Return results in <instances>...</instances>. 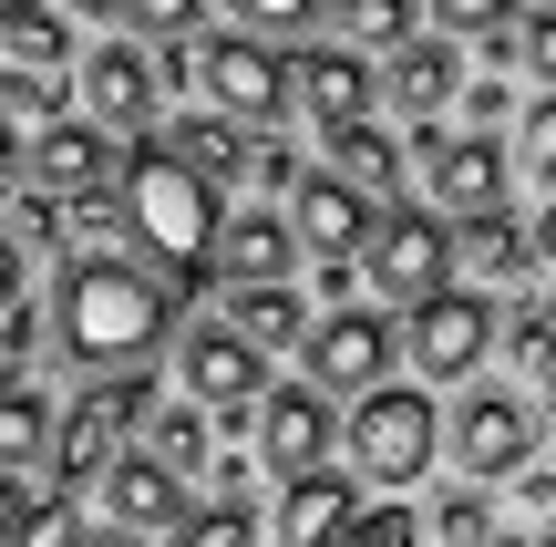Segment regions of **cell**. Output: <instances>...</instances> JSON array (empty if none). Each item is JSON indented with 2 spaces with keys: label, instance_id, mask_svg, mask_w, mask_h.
Returning <instances> with one entry per match:
<instances>
[{
  "label": "cell",
  "instance_id": "1",
  "mask_svg": "<svg viewBox=\"0 0 556 547\" xmlns=\"http://www.w3.org/2000/svg\"><path fill=\"white\" fill-rule=\"evenodd\" d=\"M52 331L103 383L114 372H155V351L176 341V289L155 269H135V259H73L52 279Z\"/></svg>",
  "mask_w": 556,
  "mask_h": 547
},
{
  "label": "cell",
  "instance_id": "2",
  "mask_svg": "<svg viewBox=\"0 0 556 547\" xmlns=\"http://www.w3.org/2000/svg\"><path fill=\"white\" fill-rule=\"evenodd\" d=\"M114 207L144 238V259H165V289H206L217 269V186L206 176H186L165 145H135L114 165Z\"/></svg>",
  "mask_w": 556,
  "mask_h": 547
},
{
  "label": "cell",
  "instance_id": "3",
  "mask_svg": "<svg viewBox=\"0 0 556 547\" xmlns=\"http://www.w3.org/2000/svg\"><path fill=\"white\" fill-rule=\"evenodd\" d=\"M340 445H351L361 486H413V475H433V455H443V413L422 403L413 383H381V393H361V403H351Z\"/></svg>",
  "mask_w": 556,
  "mask_h": 547
},
{
  "label": "cell",
  "instance_id": "4",
  "mask_svg": "<svg viewBox=\"0 0 556 547\" xmlns=\"http://www.w3.org/2000/svg\"><path fill=\"white\" fill-rule=\"evenodd\" d=\"M144 413H155V372H114V383H93V393L52 424V496L103 486L114 455H124V424H144Z\"/></svg>",
  "mask_w": 556,
  "mask_h": 547
},
{
  "label": "cell",
  "instance_id": "5",
  "mask_svg": "<svg viewBox=\"0 0 556 547\" xmlns=\"http://www.w3.org/2000/svg\"><path fill=\"white\" fill-rule=\"evenodd\" d=\"M197 94H206V114H227L248 135V124L289 114V62H278L268 41H248V32H206L197 41Z\"/></svg>",
  "mask_w": 556,
  "mask_h": 547
},
{
  "label": "cell",
  "instance_id": "6",
  "mask_svg": "<svg viewBox=\"0 0 556 547\" xmlns=\"http://www.w3.org/2000/svg\"><path fill=\"white\" fill-rule=\"evenodd\" d=\"M361 269L381 279V300H433V289H454V227L422 217V207H381L371 238H361Z\"/></svg>",
  "mask_w": 556,
  "mask_h": 547
},
{
  "label": "cell",
  "instance_id": "7",
  "mask_svg": "<svg viewBox=\"0 0 556 547\" xmlns=\"http://www.w3.org/2000/svg\"><path fill=\"white\" fill-rule=\"evenodd\" d=\"M392 351H402V331L381 310H330L309 331V393H381L392 383Z\"/></svg>",
  "mask_w": 556,
  "mask_h": 547
},
{
  "label": "cell",
  "instance_id": "8",
  "mask_svg": "<svg viewBox=\"0 0 556 547\" xmlns=\"http://www.w3.org/2000/svg\"><path fill=\"white\" fill-rule=\"evenodd\" d=\"M443 445H454L464 486H475V475H526V455H536V413H526L516 393H464V413H443Z\"/></svg>",
  "mask_w": 556,
  "mask_h": 547
},
{
  "label": "cell",
  "instance_id": "9",
  "mask_svg": "<svg viewBox=\"0 0 556 547\" xmlns=\"http://www.w3.org/2000/svg\"><path fill=\"white\" fill-rule=\"evenodd\" d=\"M402 351H413V362L433 372V383H464V372H475L484 351H495V310H484L475 289H433V300H422L413 321H402Z\"/></svg>",
  "mask_w": 556,
  "mask_h": 547
},
{
  "label": "cell",
  "instance_id": "10",
  "mask_svg": "<svg viewBox=\"0 0 556 547\" xmlns=\"http://www.w3.org/2000/svg\"><path fill=\"white\" fill-rule=\"evenodd\" d=\"M176 372H186V403H197L206 424H217V413H248L268 393L258 351H248L227 321H197V331H186V341H176Z\"/></svg>",
  "mask_w": 556,
  "mask_h": 547
},
{
  "label": "cell",
  "instance_id": "11",
  "mask_svg": "<svg viewBox=\"0 0 556 547\" xmlns=\"http://www.w3.org/2000/svg\"><path fill=\"white\" fill-rule=\"evenodd\" d=\"M330 393H309V383H278L258 393V455H268V475L278 486H299V475H319V455H330Z\"/></svg>",
  "mask_w": 556,
  "mask_h": 547
},
{
  "label": "cell",
  "instance_id": "12",
  "mask_svg": "<svg viewBox=\"0 0 556 547\" xmlns=\"http://www.w3.org/2000/svg\"><path fill=\"white\" fill-rule=\"evenodd\" d=\"M413 156H422V186H433L454 217H484L495 186H505V145H495V135H443V124H422Z\"/></svg>",
  "mask_w": 556,
  "mask_h": 547
},
{
  "label": "cell",
  "instance_id": "13",
  "mask_svg": "<svg viewBox=\"0 0 556 547\" xmlns=\"http://www.w3.org/2000/svg\"><path fill=\"white\" fill-rule=\"evenodd\" d=\"M289 197H299V217H289V238L309 248V259H361V238H371V217H381V197H361L351 176H299Z\"/></svg>",
  "mask_w": 556,
  "mask_h": 547
},
{
  "label": "cell",
  "instance_id": "14",
  "mask_svg": "<svg viewBox=\"0 0 556 547\" xmlns=\"http://www.w3.org/2000/svg\"><path fill=\"white\" fill-rule=\"evenodd\" d=\"M289 103H299L309 124H351V114H371V62L340 52V41H299V62H289Z\"/></svg>",
  "mask_w": 556,
  "mask_h": 547
},
{
  "label": "cell",
  "instance_id": "15",
  "mask_svg": "<svg viewBox=\"0 0 556 547\" xmlns=\"http://www.w3.org/2000/svg\"><path fill=\"white\" fill-rule=\"evenodd\" d=\"M21 165H31V197H52V207L103 197V186H114V156H103V135H93V124H73V114L41 124V145H31Z\"/></svg>",
  "mask_w": 556,
  "mask_h": 547
},
{
  "label": "cell",
  "instance_id": "16",
  "mask_svg": "<svg viewBox=\"0 0 556 547\" xmlns=\"http://www.w3.org/2000/svg\"><path fill=\"white\" fill-rule=\"evenodd\" d=\"M351 517H361V486L319 465V475H299V486H278L268 537H278V547H340V537H351Z\"/></svg>",
  "mask_w": 556,
  "mask_h": 547
},
{
  "label": "cell",
  "instance_id": "17",
  "mask_svg": "<svg viewBox=\"0 0 556 547\" xmlns=\"http://www.w3.org/2000/svg\"><path fill=\"white\" fill-rule=\"evenodd\" d=\"M83 103H93L103 124H124V135L144 145V124H155V62H144L135 41H103V52L83 62Z\"/></svg>",
  "mask_w": 556,
  "mask_h": 547
},
{
  "label": "cell",
  "instance_id": "18",
  "mask_svg": "<svg viewBox=\"0 0 556 547\" xmlns=\"http://www.w3.org/2000/svg\"><path fill=\"white\" fill-rule=\"evenodd\" d=\"M371 94H392L413 124H433L443 103L464 94V52H454V41H402V52H381V83H371Z\"/></svg>",
  "mask_w": 556,
  "mask_h": 547
},
{
  "label": "cell",
  "instance_id": "19",
  "mask_svg": "<svg viewBox=\"0 0 556 547\" xmlns=\"http://www.w3.org/2000/svg\"><path fill=\"white\" fill-rule=\"evenodd\" d=\"M103 507H114V527L124 537H176V517H186V486L155 465V455H114V475H103Z\"/></svg>",
  "mask_w": 556,
  "mask_h": 547
},
{
  "label": "cell",
  "instance_id": "20",
  "mask_svg": "<svg viewBox=\"0 0 556 547\" xmlns=\"http://www.w3.org/2000/svg\"><path fill=\"white\" fill-rule=\"evenodd\" d=\"M454 269L464 279H526V269H536V227L505 217V207H484V217L454 227Z\"/></svg>",
  "mask_w": 556,
  "mask_h": 547
},
{
  "label": "cell",
  "instance_id": "21",
  "mask_svg": "<svg viewBox=\"0 0 556 547\" xmlns=\"http://www.w3.org/2000/svg\"><path fill=\"white\" fill-rule=\"evenodd\" d=\"M299 259V238H289V217H227L217 227V269H227V289H278V269Z\"/></svg>",
  "mask_w": 556,
  "mask_h": 547
},
{
  "label": "cell",
  "instance_id": "22",
  "mask_svg": "<svg viewBox=\"0 0 556 547\" xmlns=\"http://www.w3.org/2000/svg\"><path fill=\"white\" fill-rule=\"evenodd\" d=\"M0 41H11V73H62L73 62V21L52 0H11L0 11Z\"/></svg>",
  "mask_w": 556,
  "mask_h": 547
},
{
  "label": "cell",
  "instance_id": "23",
  "mask_svg": "<svg viewBox=\"0 0 556 547\" xmlns=\"http://www.w3.org/2000/svg\"><path fill=\"white\" fill-rule=\"evenodd\" d=\"M144 424H155V445H144V455H155V465L176 475V486L217 465V424H206L197 403H165V413H144Z\"/></svg>",
  "mask_w": 556,
  "mask_h": 547
},
{
  "label": "cell",
  "instance_id": "24",
  "mask_svg": "<svg viewBox=\"0 0 556 547\" xmlns=\"http://www.w3.org/2000/svg\"><path fill=\"white\" fill-rule=\"evenodd\" d=\"M165 156H176L186 176H238V165H248V135H238V124H227V114H186Z\"/></svg>",
  "mask_w": 556,
  "mask_h": 547
},
{
  "label": "cell",
  "instance_id": "25",
  "mask_svg": "<svg viewBox=\"0 0 556 547\" xmlns=\"http://www.w3.org/2000/svg\"><path fill=\"white\" fill-rule=\"evenodd\" d=\"M227 331H238L248 351L258 341H299V289L278 279V289H227Z\"/></svg>",
  "mask_w": 556,
  "mask_h": 547
},
{
  "label": "cell",
  "instance_id": "26",
  "mask_svg": "<svg viewBox=\"0 0 556 547\" xmlns=\"http://www.w3.org/2000/svg\"><path fill=\"white\" fill-rule=\"evenodd\" d=\"M330 156L351 165V186H361V197H371V186H392V176H402V145L381 135L371 114H351V124H330Z\"/></svg>",
  "mask_w": 556,
  "mask_h": 547
},
{
  "label": "cell",
  "instance_id": "27",
  "mask_svg": "<svg viewBox=\"0 0 556 547\" xmlns=\"http://www.w3.org/2000/svg\"><path fill=\"white\" fill-rule=\"evenodd\" d=\"M41 455H52V403H41V393H0V475L11 465H41Z\"/></svg>",
  "mask_w": 556,
  "mask_h": 547
},
{
  "label": "cell",
  "instance_id": "28",
  "mask_svg": "<svg viewBox=\"0 0 556 547\" xmlns=\"http://www.w3.org/2000/svg\"><path fill=\"white\" fill-rule=\"evenodd\" d=\"M505 351L556 383V300H516V310H505Z\"/></svg>",
  "mask_w": 556,
  "mask_h": 547
},
{
  "label": "cell",
  "instance_id": "29",
  "mask_svg": "<svg viewBox=\"0 0 556 547\" xmlns=\"http://www.w3.org/2000/svg\"><path fill=\"white\" fill-rule=\"evenodd\" d=\"M330 21H340L351 41H381V52L413 41V0H330Z\"/></svg>",
  "mask_w": 556,
  "mask_h": 547
},
{
  "label": "cell",
  "instance_id": "30",
  "mask_svg": "<svg viewBox=\"0 0 556 547\" xmlns=\"http://www.w3.org/2000/svg\"><path fill=\"white\" fill-rule=\"evenodd\" d=\"M248 21V41H299L309 21H330V0H227Z\"/></svg>",
  "mask_w": 556,
  "mask_h": 547
},
{
  "label": "cell",
  "instance_id": "31",
  "mask_svg": "<svg viewBox=\"0 0 556 547\" xmlns=\"http://www.w3.org/2000/svg\"><path fill=\"white\" fill-rule=\"evenodd\" d=\"M433 537H443V547H495L484 496H475V486H443V496H433Z\"/></svg>",
  "mask_w": 556,
  "mask_h": 547
},
{
  "label": "cell",
  "instance_id": "32",
  "mask_svg": "<svg viewBox=\"0 0 556 547\" xmlns=\"http://www.w3.org/2000/svg\"><path fill=\"white\" fill-rule=\"evenodd\" d=\"M176 547H258V517H248V507H186Z\"/></svg>",
  "mask_w": 556,
  "mask_h": 547
},
{
  "label": "cell",
  "instance_id": "33",
  "mask_svg": "<svg viewBox=\"0 0 556 547\" xmlns=\"http://www.w3.org/2000/svg\"><path fill=\"white\" fill-rule=\"evenodd\" d=\"M422 11L443 21V41H464V32H475V41H505V21H516L526 0H422Z\"/></svg>",
  "mask_w": 556,
  "mask_h": 547
},
{
  "label": "cell",
  "instance_id": "34",
  "mask_svg": "<svg viewBox=\"0 0 556 547\" xmlns=\"http://www.w3.org/2000/svg\"><path fill=\"white\" fill-rule=\"evenodd\" d=\"M0 547H83V517H73V496H41V507H21V527L0 537Z\"/></svg>",
  "mask_w": 556,
  "mask_h": 547
},
{
  "label": "cell",
  "instance_id": "35",
  "mask_svg": "<svg viewBox=\"0 0 556 547\" xmlns=\"http://www.w3.org/2000/svg\"><path fill=\"white\" fill-rule=\"evenodd\" d=\"M516 176L556 197V94L536 103V114H526V135H516Z\"/></svg>",
  "mask_w": 556,
  "mask_h": 547
},
{
  "label": "cell",
  "instance_id": "36",
  "mask_svg": "<svg viewBox=\"0 0 556 547\" xmlns=\"http://www.w3.org/2000/svg\"><path fill=\"white\" fill-rule=\"evenodd\" d=\"M197 11H206V0H124V21H135L144 41H165V52H176V41L197 32Z\"/></svg>",
  "mask_w": 556,
  "mask_h": 547
},
{
  "label": "cell",
  "instance_id": "37",
  "mask_svg": "<svg viewBox=\"0 0 556 547\" xmlns=\"http://www.w3.org/2000/svg\"><path fill=\"white\" fill-rule=\"evenodd\" d=\"M0 238H11V248H52V238H62V207L21 186V197H11V227H0Z\"/></svg>",
  "mask_w": 556,
  "mask_h": 547
},
{
  "label": "cell",
  "instance_id": "38",
  "mask_svg": "<svg viewBox=\"0 0 556 547\" xmlns=\"http://www.w3.org/2000/svg\"><path fill=\"white\" fill-rule=\"evenodd\" d=\"M0 114H31V124H62V94H52V73H0Z\"/></svg>",
  "mask_w": 556,
  "mask_h": 547
},
{
  "label": "cell",
  "instance_id": "39",
  "mask_svg": "<svg viewBox=\"0 0 556 547\" xmlns=\"http://www.w3.org/2000/svg\"><path fill=\"white\" fill-rule=\"evenodd\" d=\"M340 547H413V507H361Z\"/></svg>",
  "mask_w": 556,
  "mask_h": 547
},
{
  "label": "cell",
  "instance_id": "40",
  "mask_svg": "<svg viewBox=\"0 0 556 547\" xmlns=\"http://www.w3.org/2000/svg\"><path fill=\"white\" fill-rule=\"evenodd\" d=\"M62 227H73V238H114V227H124L114 186H103V197H73V207H62Z\"/></svg>",
  "mask_w": 556,
  "mask_h": 547
},
{
  "label": "cell",
  "instance_id": "41",
  "mask_svg": "<svg viewBox=\"0 0 556 547\" xmlns=\"http://www.w3.org/2000/svg\"><path fill=\"white\" fill-rule=\"evenodd\" d=\"M516 52H526V73H536V83H556V11L526 21V32H516Z\"/></svg>",
  "mask_w": 556,
  "mask_h": 547
},
{
  "label": "cell",
  "instance_id": "42",
  "mask_svg": "<svg viewBox=\"0 0 556 547\" xmlns=\"http://www.w3.org/2000/svg\"><path fill=\"white\" fill-rule=\"evenodd\" d=\"M21 362H31V310H11V321H0V393L21 383Z\"/></svg>",
  "mask_w": 556,
  "mask_h": 547
},
{
  "label": "cell",
  "instance_id": "43",
  "mask_svg": "<svg viewBox=\"0 0 556 547\" xmlns=\"http://www.w3.org/2000/svg\"><path fill=\"white\" fill-rule=\"evenodd\" d=\"M248 165H258L268 186H299V176H309V165H299V145H258V156H248Z\"/></svg>",
  "mask_w": 556,
  "mask_h": 547
},
{
  "label": "cell",
  "instance_id": "44",
  "mask_svg": "<svg viewBox=\"0 0 556 547\" xmlns=\"http://www.w3.org/2000/svg\"><path fill=\"white\" fill-rule=\"evenodd\" d=\"M21 507H31V496H21V475H0V537L21 527Z\"/></svg>",
  "mask_w": 556,
  "mask_h": 547
},
{
  "label": "cell",
  "instance_id": "45",
  "mask_svg": "<svg viewBox=\"0 0 556 547\" xmlns=\"http://www.w3.org/2000/svg\"><path fill=\"white\" fill-rule=\"evenodd\" d=\"M52 11H62V21H73V11H83V21H124V0H52Z\"/></svg>",
  "mask_w": 556,
  "mask_h": 547
},
{
  "label": "cell",
  "instance_id": "46",
  "mask_svg": "<svg viewBox=\"0 0 556 547\" xmlns=\"http://www.w3.org/2000/svg\"><path fill=\"white\" fill-rule=\"evenodd\" d=\"M0 300H21V248L0 238Z\"/></svg>",
  "mask_w": 556,
  "mask_h": 547
},
{
  "label": "cell",
  "instance_id": "47",
  "mask_svg": "<svg viewBox=\"0 0 556 547\" xmlns=\"http://www.w3.org/2000/svg\"><path fill=\"white\" fill-rule=\"evenodd\" d=\"M0 176H21V135H11V114H0Z\"/></svg>",
  "mask_w": 556,
  "mask_h": 547
},
{
  "label": "cell",
  "instance_id": "48",
  "mask_svg": "<svg viewBox=\"0 0 556 547\" xmlns=\"http://www.w3.org/2000/svg\"><path fill=\"white\" fill-rule=\"evenodd\" d=\"M536 259H556V197H546V227H536Z\"/></svg>",
  "mask_w": 556,
  "mask_h": 547
},
{
  "label": "cell",
  "instance_id": "49",
  "mask_svg": "<svg viewBox=\"0 0 556 547\" xmlns=\"http://www.w3.org/2000/svg\"><path fill=\"white\" fill-rule=\"evenodd\" d=\"M83 547H144V537H124V527H103V537H83Z\"/></svg>",
  "mask_w": 556,
  "mask_h": 547
},
{
  "label": "cell",
  "instance_id": "50",
  "mask_svg": "<svg viewBox=\"0 0 556 547\" xmlns=\"http://www.w3.org/2000/svg\"><path fill=\"white\" fill-rule=\"evenodd\" d=\"M546 434H556V383H546Z\"/></svg>",
  "mask_w": 556,
  "mask_h": 547
},
{
  "label": "cell",
  "instance_id": "51",
  "mask_svg": "<svg viewBox=\"0 0 556 547\" xmlns=\"http://www.w3.org/2000/svg\"><path fill=\"white\" fill-rule=\"evenodd\" d=\"M526 547H556V527H546V537H526Z\"/></svg>",
  "mask_w": 556,
  "mask_h": 547
},
{
  "label": "cell",
  "instance_id": "52",
  "mask_svg": "<svg viewBox=\"0 0 556 547\" xmlns=\"http://www.w3.org/2000/svg\"><path fill=\"white\" fill-rule=\"evenodd\" d=\"M0 11H11V0H0Z\"/></svg>",
  "mask_w": 556,
  "mask_h": 547
}]
</instances>
